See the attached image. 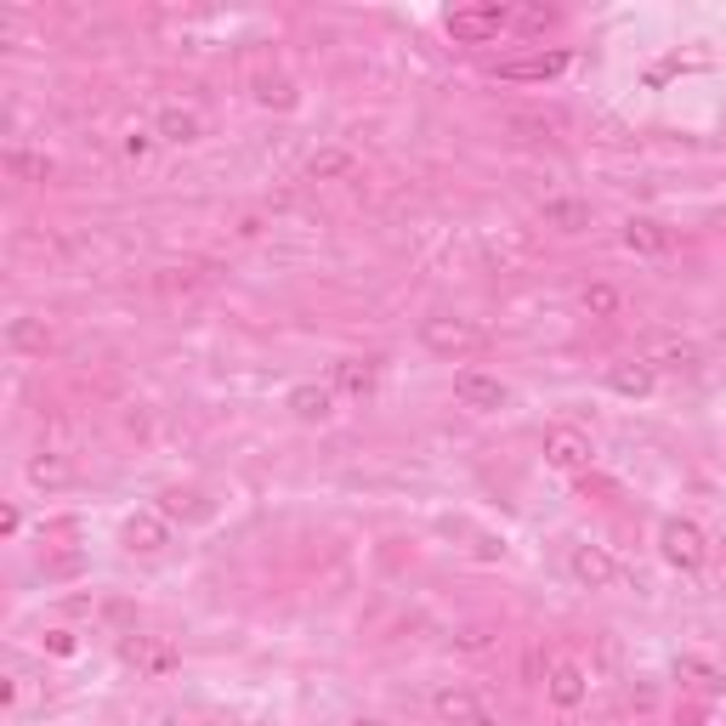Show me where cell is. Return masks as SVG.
Instances as JSON below:
<instances>
[{"label": "cell", "mask_w": 726, "mask_h": 726, "mask_svg": "<svg viewBox=\"0 0 726 726\" xmlns=\"http://www.w3.org/2000/svg\"><path fill=\"white\" fill-rule=\"evenodd\" d=\"M658 551H664V562H669L675 573H698V567L709 562V540H704V528H698L693 517H669V522L658 528Z\"/></svg>", "instance_id": "6da1fadb"}, {"label": "cell", "mask_w": 726, "mask_h": 726, "mask_svg": "<svg viewBox=\"0 0 726 726\" xmlns=\"http://www.w3.org/2000/svg\"><path fill=\"white\" fill-rule=\"evenodd\" d=\"M482 341H489V335H482L471 318H426L420 324V347L426 352H438V358H466V352H477Z\"/></svg>", "instance_id": "7a4b0ae2"}, {"label": "cell", "mask_w": 726, "mask_h": 726, "mask_svg": "<svg viewBox=\"0 0 726 726\" xmlns=\"http://www.w3.org/2000/svg\"><path fill=\"white\" fill-rule=\"evenodd\" d=\"M120 658L131 664V669H142V675H171L176 664H182V653L165 642V636H120Z\"/></svg>", "instance_id": "3957f363"}, {"label": "cell", "mask_w": 726, "mask_h": 726, "mask_svg": "<svg viewBox=\"0 0 726 726\" xmlns=\"http://www.w3.org/2000/svg\"><path fill=\"white\" fill-rule=\"evenodd\" d=\"M454 398H460V409H471V415H500L505 403H511V392L494 380V375H482V369H460L454 375Z\"/></svg>", "instance_id": "277c9868"}, {"label": "cell", "mask_w": 726, "mask_h": 726, "mask_svg": "<svg viewBox=\"0 0 726 726\" xmlns=\"http://www.w3.org/2000/svg\"><path fill=\"white\" fill-rule=\"evenodd\" d=\"M511 23V12L505 7H466V12H449L443 18V29L454 34V40H466V45H482V40H500V29Z\"/></svg>", "instance_id": "5b68a950"}, {"label": "cell", "mask_w": 726, "mask_h": 726, "mask_svg": "<svg viewBox=\"0 0 726 726\" xmlns=\"http://www.w3.org/2000/svg\"><path fill=\"white\" fill-rule=\"evenodd\" d=\"M567 573H573L585 591H607L613 579H618V562H613L607 545H573V551H567Z\"/></svg>", "instance_id": "8992f818"}, {"label": "cell", "mask_w": 726, "mask_h": 726, "mask_svg": "<svg viewBox=\"0 0 726 726\" xmlns=\"http://www.w3.org/2000/svg\"><path fill=\"white\" fill-rule=\"evenodd\" d=\"M120 545H125L131 556H160V551L171 545V528H165L160 511H136V517H125V528H120Z\"/></svg>", "instance_id": "52a82bcc"}, {"label": "cell", "mask_w": 726, "mask_h": 726, "mask_svg": "<svg viewBox=\"0 0 726 726\" xmlns=\"http://www.w3.org/2000/svg\"><path fill=\"white\" fill-rule=\"evenodd\" d=\"M545 460L556 471H591V438L579 426H551L545 431Z\"/></svg>", "instance_id": "ba28073f"}, {"label": "cell", "mask_w": 726, "mask_h": 726, "mask_svg": "<svg viewBox=\"0 0 726 726\" xmlns=\"http://www.w3.org/2000/svg\"><path fill=\"white\" fill-rule=\"evenodd\" d=\"M567 69V52H534V58H505L494 69V80H511V85H545Z\"/></svg>", "instance_id": "9c48e42d"}, {"label": "cell", "mask_w": 726, "mask_h": 726, "mask_svg": "<svg viewBox=\"0 0 726 726\" xmlns=\"http://www.w3.org/2000/svg\"><path fill=\"white\" fill-rule=\"evenodd\" d=\"M329 386H335V392H347V398H369L380 386V364L375 358H335L329 364Z\"/></svg>", "instance_id": "30bf717a"}, {"label": "cell", "mask_w": 726, "mask_h": 726, "mask_svg": "<svg viewBox=\"0 0 726 726\" xmlns=\"http://www.w3.org/2000/svg\"><path fill=\"white\" fill-rule=\"evenodd\" d=\"M284 409L296 415V420H307V426H324V420L335 415V386H318V380H301V386H289Z\"/></svg>", "instance_id": "8fae6325"}, {"label": "cell", "mask_w": 726, "mask_h": 726, "mask_svg": "<svg viewBox=\"0 0 726 726\" xmlns=\"http://www.w3.org/2000/svg\"><path fill=\"white\" fill-rule=\"evenodd\" d=\"M675 682H682L687 693H698V698H720L726 693V669L698 658V653H682V658H675Z\"/></svg>", "instance_id": "7c38bea8"}, {"label": "cell", "mask_w": 726, "mask_h": 726, "mask_svg": "<svg viewBox=\"0 0 726 726\" xmlns=\"http://www.w3.org/2000/svg\"><path fill=\"white\" fill-rule=\"evenodd\" d=\"M653 386H658V369L647 358H624L607 369V392H618V398H647Z\"/></svg>", "instance_id": "4fadbf2b"}, {"label": "cell", "mask_w": 726, "mask_h": 726, "mask_svg": "<svg viewBox=\"0 0 726 726\" xmlns=\"http://www.w3.org/2000/svg\"><path fill=\"white\" fill-rule=\"evenodd\" d=\"M624 250L642 256V262H658V256H669V233L653 216H631L624 222Z\"/></svg>", "instance_id": "5bb4252c"}, {"label": "cell", "mask_w": 726, "mask_h": 726, "mask_svg": "<svg viewBox=\"0 0 726 726\" xmlns=\"http://www.w3.org/2000/svg\"><path fill=\"white\" fill-rule=\"evenodd\" d=\"M545 693H551L556 709H579V704H585V669L567 664V658H556L551 675H545Z\"/></svg>", "instance_id": "9a60e30c"}, {"label": "cell", "mask_w": 726, "mask_h": 726, "mask_svg": "<svg viewBox=\"0 0 726 726\" xmlns=\"http://www.w3.org/2000/svg\"><path fill=\"white\" fill-rule=\"evenodd\" d=\"M154 136H160V142H182V149H187V142H200V136H205V120L193 114V109H182V103H171V109H160Z\"/></svg>", "instance_id": "2e32d148"}, {"label": "cell", "mask_w": 726, "mask_h": 726, "mask_svg": "<svg viewBox=\"0 0 726 726\" xmlns=\"http://www.w3.org/2000/svg\"><path fill=\"white\" fill-rule=\"evenodd\" d=\"M431 709H438V720H449V726H477L482 720V704L466 687H443L438 698H431Z\"/></svg>", "instance_id": "e0dca14e"}, {"label": "cell", "mask_w": 726, "mask_h": 726, "mask_svg": "<svg viewBox=\"0 0 726 726\" xmlns=\"http://www.w3.org/2000/svg\"><path fill=\"white\" fill-rule=\"evenodd\" d=\"M69 477H74V466L58 449H40L29 460V482H34V489H69Z\"/></svg>", "instance_id": "ac0fdd59"}, {"label": "cell", "mask_w": 726, "mask_h": 726, "mask_svg": "<svg viewBox=\"0 0 726 726\" xmlns=\"http://www.w3.org/2000/svg\"><path fill=\"white\" fill-rule=\"evenodd\" d=\"M540 216H545V227H556V233H585V227H591V205H579V200H545Z\"/></svg>", "instance_id": "d6986e66"}, {"label": "cell", "mask_w": 726, "mask_h": 726, "mask_svg": "<svg viewBox=\"0 0 726 726\" xmlns=\"http://www.w3.org/2000/svg\"><path fill=\"white\" fill-rule=\"evenodd\" d=\"M7 347L12 352H45V347H52V329H45V318H12L7 324Z\"/></svg>", "instance_id": "ffe728a7"}, {"label": "cell", "mask_w": 726, "mask_h": 726, "mask_svg": "<svg viewBox=\"0 0 726 726\" xmlns=\"http://www.w3.org/2000/svg\"><path fill=\"white\" fill-rule=\"evenodd\" d=\"M358 171V154L352 149H318L313 160H307V176L313 182H335V176H352Z\"/></svg>", "instance_id": "44dd1931"}, {"label": "cell", "mask_w": 726, "mask_h": 726, "mask_svg": "<svg viewBox=\"0 0 726 726\" xmlns=\"http://www.w3.org/2000/svg\"><path fill=\"white\" fill-rule=\"evenodd\" d=\"M160 517H182V522H211V500L187 494V489H165V494H160Z\"/></svg>", "instance_id": "7402d4cb"}, {"label": "cell", "mask_w": 726, "mask_h": 726, "mask_svg": "<svg viewBox=\"0 0 726 726\" xmlns=\"http://www.w3.org/2000/svg\"><path fill=\"white\" fill-rule=\"evenodd\" d=\"M256 103L262 109H296V80L289 74H256Z\"/></svg>", "instance_id": "603a6c76"}, {"label": "cell", "mask_w": 726, "mask_h": 726, "mask_svg": "<svg viewBox=\"0 0 726 726\" xmlns=\"http://www.w3.org/2000/svg\"><path fill=\"white\" fill-rule=\"evenodd\" d=\"M647 364H653V369H675V375H693L704 358H698V347H687V341H669V347H658Z\"/></svg>", "instance_id": "cb8c5ba5"}, {"label": "cell", "mask_w": 726, "mask_h": 726, "mask_svg": "<svg viewBox=\"0 0 726 726\" xmlns=\"http://www.w3.org/2000/svg\"><path fill=\"white\" fill-rule=\"evenodd\" d=\"M579 301H585L591 318H613L618 313V289L613 284H585V296H579Z\"/></svg>", "instance_id": "d4e9b609"}, {"label": "cell", "mask_w": 726, "mask_h": 726, "mask_svg": "<svg viewBox=\"0 0 726 726\" xmlns=\"http://www.w3.org/2000/svg\"><path fill=\"white\" fill-rule=\"evenodd\" d=\"M505 131H517V142H545L551 120H540V114H505Z\"/></svg>", "instance_id": "484cf974"}, {"label": "cell", "mask_w": 726, "mask_h": 726, "mask_svg": "<svg viewBox=\"0 0 726 726\" xmlns=\"http://www.w3.org/2000/svg\"><path fill=\"white\" fill-rule=\"evenodd\" d=\"M7 171L12 176H23V182H45V176H52V165H45V160H34V154H7Z\"/></svg>", "instance_id": "4316f807"}, {"label": "cell", "mask_w": 726, "mask_h": 726, "mask_svg": "<svg viewBox=\"0 0 726 726\" xmlns=\"http://www.w3.org/2000/svg\"><path fill=\"white\" fill-rule=\"evenodd\" d=\"M511 23L528 29V34H545V29L556 23V12H551V7H522V12H511Z\"/></svg>", "instance_id": "83f0119b"}, {"label": "cell", "mask_w": 726, "mask_h": 726, "mask_svg": "<svg viewBox=\"0 0 726 726\" xmlns=\"http://www.w3.org/2000/svg\"><path fill=\"white\" fill-rule=\"evenodd\" d=\"M120 154H125L131 165H142V160H149V154H154V131H131V136L120 142Z\"/></svg>", "instance_id": "f1b7e54d"}, {"label": "cell", "mask_w": 726, "mask_h": 726, "mask_svg": "<svg viewBox=\"0 0 726 726\" xmlns=\"http://www.w3.org/2000/svg\"><path fill=\"white\" fill-rule=\"evenodd\" d=\"M45 653H58V658H74V653H80L74 631H45Z\"/></svg>", "instance_id": "f546056e"}, {"label": "cell", "mask_w": 726, "mask_h": 726, "mask_svg": "<svg viewBox=\"0 0 726 726\" xmlns=\"http://www.w3.org/2000/svg\"><path fill=\"white\" fill-rule=\"evenodd\" d=\"M80 567H85L80 556H58V562H52V567H45V573H52V579H74Z\"/></svg>", "instance_id": "4dcf8cb0"}, {"label": "cell", "mask_w": 726, "mask_h": 726, "mask_svg": "<svg viewBox=\"0 0 726 726\" xmlns=\"http://www.w3.org/2000/svg\"><path fill=\"white\" fill-rule=\"evenodd\" d=\"M18 528H23V517H18V505H0V534H7V540H12V534H18Z\"/></svg>", "instance_id": "1f68e13d"}, {"label": "cell", "mask_w": 726, "mask_h": 726, "mask_svg": "<svg viewBox=\"0 0 726 726\" xmlns=\"http://www.w3.org/2000/svg\"><path fill=\"white\" fill-rule=\"evenodd\" d=\"M460 647H471V653L489 647V631H477V624H471V631H460Z\"/></svg>", "instance_id": "d6a6232c"}, {"label": "cell", "mask_w": 726, "mask_h": 726, "mask_svg": "<svg viewBox=\"0 0 726 726\" xmlns=\"http://www.w3.org/2000/svg\"><path fill=\"white\" fill-rule=\"evenodd\" d=\"M631 704H636V709H653L658 698H653V687H631Z\"/></svg>", "instance_id": "836d02e7"}, {"label": "cell", "mask_w": 726, "mask_h": 726, "mask_svg": "<svg viewBox=\"0 0 726 726\" xmlns=\"http://www.w3.org/2000/svg\"><path fill=\"white\" fill-rule=\"evenodd\" d=\"M477 726H505V720H500V715H489V709H482V720H477Z\"/></svg>", "instance_id": "e575fe53"}, {"label": "cell", "mask_w": 726, "mask_h": 726, "mask_svg": "<svg viewBox=\"0 0 726 726\" xmlns=\"http://www.w3.org/2000/svg\"><path fill=\"white\" fill-rule=\"evenodd\" d=\"M352 726H386V720H375V715H358V720H352Z\"/></svg>", "instance_id": "d590c367"}]
</instances>
